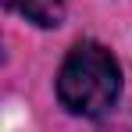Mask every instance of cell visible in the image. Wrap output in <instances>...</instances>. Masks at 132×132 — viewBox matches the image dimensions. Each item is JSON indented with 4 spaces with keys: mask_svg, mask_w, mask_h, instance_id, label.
I'll return each mask as SVG.
<instances>
[{
    "mask_svg": "<svg viewBox=\"0 0 132 132\" xmlns=\"http://www.w3.org/2000/svg\"><path fill=\"white\" fill-rule=\"evenodd\" d=\"M0 7L18 11L39 29H57L64 22V0H0Z\"/></svg>",
    "mask_w": 132,
    "mask_h": 132,
    "instance_id": "obj_2",
    "label": "cell"
},
{
    "mask_svg": "<svg viewBox=\"0 0 132 132\" xmlns=\"http://www.w3.org/2000/svg\"><path fill=\"white\" fill-rule=\"evenodd\" d=\"M118 93H121V68L107 46L100 43L71 46V54L57 71V100L71 114L100 118L114 107Z\"/></svg>",
    "mask_w": 132,
    "mask_h": 132,
    "instance_id": "obj_1",
    "label": "cell"
}]
</instances>
